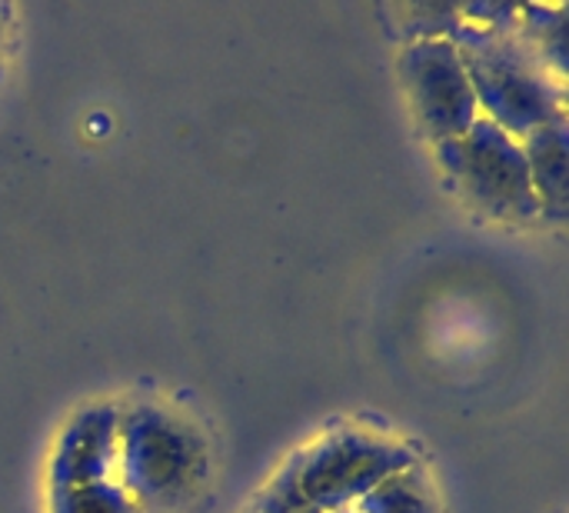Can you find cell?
Wrapping results in <instances>:
<instances>
[{
    "label": "cell",
    "mask_w": 569,
    "mask_h": 513,
    "mask_svg": "<svg viewBox=\"0 0 569 513\" xmlns=\"http://www.w3.org/2000/svg\"><path fill=\"white\" fill-rule=\"evenodd\" d=\"M569 124L563 120H553V124H543L537 130H530L520 147H523V157H527V170H530V184H533V194L540 200V214L543 220H567L569 214Z\"/></svg>",
    "instance_id": "cell-7"
},
{
    "label": "cell",
    "mask_w": 569,
    "mask_h": 513,
    "mask_svg": "<svg viewBox=\"0 0 569 513\" xmlns=\"http://www.w3.org/2000/svg\"><path fill=\"white\" fill-rule=\"evenodd\" d=\"M10 17L13 10L7 3H0V50H3V40H7V27H10Z\"/></svg>",
    "instance_id": "cell-13"
},
{
    "label": "cell",
    "mask_w": 569,
    "mask_h": 513,
    "mask_svg": "<svg viewBox=\"0 0 569 513\" xmlns=\"http://www.w3.org/2000/svg\"><path fill=\"white\" fill-rule=\"evenodd\" d=\"M50 513H140L120 481H97L83 487H70L63 494H50Z\"/></svg>",
    "instance_id": "cell-10"
},
{
    "label": "cell",
    "mask_w": 569,
    "mask_h": 513,
    "mask_svg": "<svg viewBox=\"0 0 569 513\" xmlns=\"http://www.w3.org/2000/svg\"><path fill=\"white\" fill-rule=\"evenodd\" d=\"M390 13L397 17V27L410 43L447 40L453 33V27L460 23L457 3H400Z\"/></svg>",
    "instance_id": "cell-11"
},
{
    "label": "cell",
    "mask_w": 569,
    "mask_h": 513,
    "mask_svg": "<svg viewBox=\"0 0 569 513\" xmlns=\"http://www.w3.org/2000/svg\"><path fill=\"white\" fill-rule=\"evenodd\" d=\"M253 513H320L300 491L297 454L273 474V481L253 497Z\"/></svg>",
    "instance_id": "cell-12"
},
{
    "label": "cell",
    "mask_w": 569,
    "mask_h": 513,
    "mask_svg": "<svg viewBox=\"0 0 569 513\" xmlns=\"http://www.w3.org/2000/svg\"><path fill=\"white\" fill-rule=\"evenodd\" d=\"M567 20L569 7H543V3H520V20H517V33L520 40L553 70V77H560L567 83L569 53H567Z\"/></svg>",
    "instance_id": "cell-8"
},
{
    "label": "cell",
    "mask_w": 569,
    "mask_h": 513,
    "mask_svg": "<svg viewBox=\"0 0 569 513\" xmlns=\"http://www.w3.org/2000/svg\"><path fill=\"white\" fill-rule=\"evenodd\" d=\"M117 424L120 407L93 404L63 427L47 474V491L63 494L70 487L117 481Z\"/></svg>",
    "instance_id": "cell-6"
},
{
    "label": "cell",
    "mask_w": 569,
    "mask_h": 513,
    "mask_svg": "<svg viewBox=\"0 0 569 513\" xmlns=\"http://www.w3.org/2000/svg\"><path fill=\"white\" fill-rule=\"evenodd\" d=\"M210 474V447L197 424L133 401L117 424V481L140 513H170L190 504Z\"/></svg>",
    "instance_id": "cell-2"
},
{
    "label": "cell",
    "mask_w": 569,
    "mask_h": 513,
    "mask_svg": "<svg viewBox=\"0 0 569 513\" xmlns=\"http://www.w3.org/2000/svg\"><path fill=\"white\" fill-rule=\"evenodd\" d=\"M337 513H357V511H353V507H350V511H337Z\"/></svg>",
    "instance_id": "cell-14"
},
{
    "label": "cell",
    "mask_w": 569,
    "mask_h": 513,
    "mask_svg": "<svg viewBox=\"0 0 569 513\" xmlns=\"http://www.w3.org/2000/svg\"><path fill=\"white\" fill-rule=\"evenodd\" d=\"M447 40L460 53L477 107L513 140L567 117V83L553 77L517 30H490L460 20Z\"/></svg>",
    "instance_id": "cell-1"
},
{
    "label": "cell",
    "mask_w": 569,
    "mask_h": 513,
    "mask_svg": "<svg viewBox=\"0 0 569 513\" xmlns=\"http://www.w3.org/2000/svg\"><path fill=\"white\" fill-rule=\"evenodd\" d=\"M247 513H253V511H247Z\"/></svg>",
    "instance_id": "cell-15"
},
{
    "label": "cell",
    "mask_w": 569,
    "mask_h": 513,
    "mask_svg": "<svg viewBox=\"0 0 569 513\" xmlns=\"http://www.w3.org/2000/svg\"><path fill=\"white\" fill-rule=\"evenodd\" d=\"M397 73L423 137L437 147L463 137L480 120L473 87L450 40L407 43L397 60Z\"/></svg>",
    "instance_id": "cell-5"
},
{
    "label": "cell",
    "mask_w": 569,
    "mask_h": 513,
    "mask_svg": "<svg viewBox=\"0 0 569 513\" xmlns=\"http://www.w3.org/2000/svg\"><path fill=\"white\" fill-rule=\"evenodd\" d=\"M357 513H437V501L430 494L427 477L420 467L400 471L387 477L380 487H373L357 507Z\"/></svg>",
    "instance_id": "cell-9"
},
{
    "label": "cell",
    "mask_w": 569,
    "mask_h": 513,
    "mask_svg": "<svg viewBox=\"0 0 569 513\" xmlns=\"http://www.w3.org/2000/svg\"><path fill=\"white\" fill-rule=\"evenodd\" d=\"M437 160L450 187L483 217L503 224L543 220L520 140L487 117H480L463 137L440 144Z\"/></svg>",
    "instance_id": "cell-3"
},
{
    "label": "cell",
    "mask_w": 569,
    "mask_h": 513,
    "mask_svg": "<svg viewBox=\"0 0 569 513\" xmlns=\"http://www.w3.org/2000/svg\"><path fill=\"white\" fill-rule=\"evenodd\" d=\"M410 467H417V454L407 444H393L360 427L330 431L317 444L297 451L300 491L320 513L357 507L373 487Z\"/></svg>",
    "instance_id": "cell-4"
}]
</instances>
